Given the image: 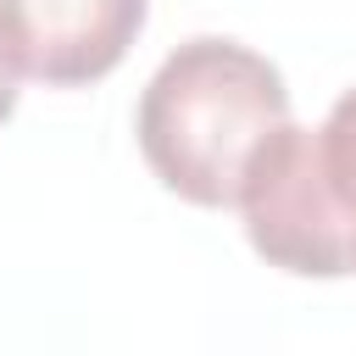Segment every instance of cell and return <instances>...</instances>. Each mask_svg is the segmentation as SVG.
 <instances>
[{
    "instance_id": "cell-1",
    "label": "cell",
    "mask_w": 356,
    "mask_h": 356,
    "mask_svg": "<svg viewBox=\"0 0 356 356\" xmlns=\"http://www.w3.org/2000/svg\"><path fill=\"white\" fill-rule=\"evenodd\" d=\"M289 122L284 72L234 39L178 44L139 95V150L189 206H234L250 156Z\"/></svg>"
},
{
    "instance_id": "cell-2",
    "label": "cell",
    "mask_w": 356,
    "mask_h": 356,
    "mask_svg": "<svg viewBox=\"0 0 356 356\" xmlns=\"http://www.w3.org/2000/svg\"><path fill=\"white\" fill-rule=\"evenodd\" d=\"M28 78L78 89L106 78L145 28L150 0H6Z\"/></svg>"
},
{
    "instance_id": "cell-3",
    "label": "cell",
    "mask_w": 356,
    "mask_h": 356,
    "mask_svg": "<svg viewBox=\"0 0 356 356\" xmlns=\"http://www.w3.org/2000/svg\"><path fill=\"white\" fill-rule=\"evenodd\" d=\"M312 161H317L334 228L345 239V261L356 273V89H345L323 117V128H312Z\"/></svg>"
},
{
    "instance_id": "cell-4",
    "label": "cell",
    "mask_w": 356,
    "mask_h": 356,
    "mask_svg": "<svg viewBox=\"0 0 356 356\" xmlns=\"http://www.w3.org/2000/svg\"><path fill=\"white\" fill-rule=\"evenodd\" d=\"M22 39H17V28H11V11H6V0H0V122L11 117V106H17V83H22Z\"/></svg>"
}]
</instances>
